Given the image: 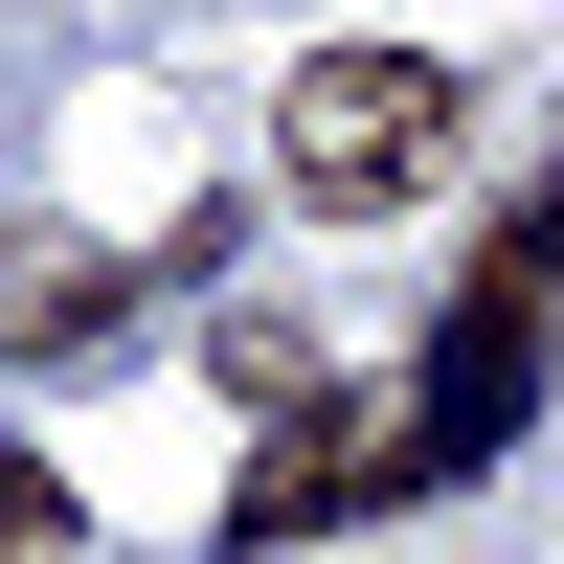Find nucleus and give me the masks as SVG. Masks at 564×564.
<instances>
[{"label": "nucleus", "instance_id": "nucleus-1", "mask_svg": "<svg viewBox=\"0 0 564 564\" xmlns=\"http://www.w3.org/2000/svg\"><path fill=\"white\" fill-rule=\"evenodd\" d=\"M542 316H564V181L497 226V271L452 294V339H430V406H406L361 475H475V452H520V406H542Z\"/></svg>", "mask_w": 564, "mask_h": 564}, {"label": "nucleus", "instance_id": "nucleus-2", "mask_svg": "<svg viewBox=\"0 0 564 564\" xmlns=\"http://www.w3.org/2000/svg\"><path fill=\"white\" fill-rule=\"evenodd\" d=\"M271 159H294V204H430L452 68H430V45H316V68L271 90Z\"/></svg>", "mask_w": 564, "mask_h": 564}, {"label": "nucleus", "instance_id": "nucleus-3", "mask_svg": "<svg viewBox=\"0 0 564 564\" xmlns=\"http://www.w3.org/2000/svg\"><path fill=\"white\" fill-rule=\"evenodd\" d=\"M113 294H135L113 249H23V271H0V361H45V339H90Z\"/></svg>", "mask_w": 564, "mask_h": 564}, {"label": "nucleus", "instance_id": "nucleus-4", "mask_svg": "<svg viewBox=\"0 0 564 564\" xmlns=\"http://www.w3.org/2000/svg\"><path fill=\"white\" fill-rule=\"evenodd\" d=\"M0 564H68V475L45 452H0Z\"/></svg>", "mask_w": 564, "mask_h": 564}]
</instances>
